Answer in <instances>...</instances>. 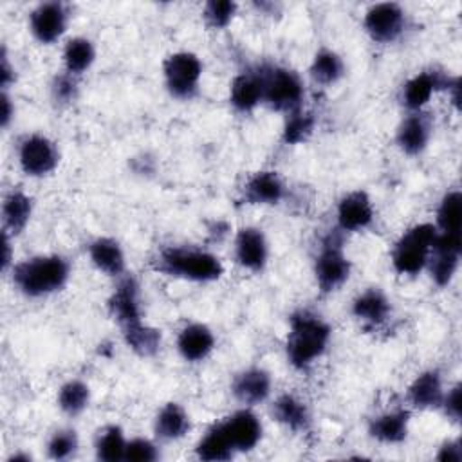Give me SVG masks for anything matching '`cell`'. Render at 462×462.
Here are the masks:
<instances>
[{
	"instance_id": "20",
	"label": "cell",
	"mask_w": 462,
	"mask_h": 462,
	"mask_svg": "<svg viewBox=\"0 0 462 462\" xmlns=\"http://www.w3.org/2000/svg\"><path fill=\"white\" fill-rule=\"evenodd\" d=\"M229 103L240 114H249L263 103L260 69L244 70L233 78L229 85Z\"/></svg>"
},
{
	"instance_id": "24",
	"label": "cell",
	"mask_w": 462,
	"mask_h": 462,
	"mask_svg": "<svg viewBox=\"0 0 462 462\" xmlns=\"http://www.w3.org/2000/svg\"><path fill=\"white\" fill-rule=\"evenodd\" d=\"M410 431V411L404 408L383 411L370 419L368 435L381 444H401Z\"/></svg>"
},
{
	"instance_id": "37",
	"label": "cell",
	"mask_w": 462,
	"mask_h": 462,
	"mask_svg": "<svg viewBox=\"0 0 462 462\" xmlns=\"http://www.w3.org/2000/svg\"><path fill=\"white\" fill-rule=\"evenodd\" d=\"M78 448V433L70 428H60L47 440V457L52 460H67L76 455Z\"/></svg>"
},
{
	"instance_id": "28",
	"label": "cell",
	"mask_w": 462,
	"mask_h": 462,
	"mask_svg": "<svg viewBox=\"0 0 462 462\" xmlns=\"http://www.w3.org/2000/svg\"><path fill=\"white\" fill-rule=\"evenodd\" d=\"M271 415L276 422L291 431H305L310 424L307 404L292 393H282L271 406Z\"/></svg>"
},
{
	"instance_id": "1",
	"label": "cell",
	"mask_w": 462,
	"mask_h": 462,
	"mask_svg": "<svg viewBox=\"0 0 462 462\" xmlns=\"http://www.w3.org/2000/svg\"><path fill=\"white\" fill-rule=\"evenodd\" d=\"M330 325L312 310L300 309L289 318L285 356L294 370H307L327 350L330 343Z\"/></svg>"
},
{
	"instance_id": "41",
	"label": "cell",
	"mask_w": 462,
	"mask_h": 462,
	"mask_svg": "<svg viewBox=\"0 0 462 462\" xmlns=\"http://www.w3.org/2000/svg\"><path fill=\"white\" fill-rule=\"evenodd\" d=\"M444 411V415L453 420V422H460V415H462V386L457 383L453 384L448 392H444L440 408Z\"/></svg>"
},
{
	"instance_id": "14",
	"label": "cell",
	"mask_w": 462,
	"mask_h": 462,
	"mask_svg": "<svg viewBox=\"0 0 462 462\" xmlns=\"http://www.w3.org/2000/svg\"><path fill=\"white\" fill-rule=\"evenodd\" d=\"M337 229L341 233H357L374 222L372 199L365 189L345 193L336 208Z\"/></svg>"
},
{
	"instance_id": "6",
	"label": "cell",
	"mask_w": 462,
	"mask_h": 462,
	"mask_svg": "<svg viewBox=\"0 0 462 462\" xmlns=\"http://www.w3.org/2000/svg\"><path fill=\"white\" fill-rule=\"evenodd\" d=\"M352 263L345 253L341 231L328 233L314 260V278L321 294L337 291L350 278Z\"/></svg>"
},
{
	"instance_id": "13",
	"label": "cell",
	"mask_w": 462,
	"mask_h": 462,
	"mask_svg": "<svg viewBox=\"0 0 462 462\" xmlns=\"http://www.w3.org/2000/svg\"><path fill=\"white\" fill-rule=\"evenodd\" d=\"M106 307L108 314L121 328L143 319L139 283L132 274H123L117 278L116 287L108 296Z\"/></svg>"
},
{
	"instance_id": "10",
	"label": "cell",
	"mask_w": 462,
	"mask_h": 462,
	"mask_svg": "<svg viewBox=\"0 0 462 462\" xmlns=\"http://www.w3.org/2000/svg\"><path fill=\"white\" fill-rule=\"evenodd\" d=\"M462 254V235L437 233L426 267L437 287H448L457 274Z\"/></svg>"
},
{
	"instance_id": "43",
	"label": "cell",
	"mask_w": 462,
	"mask_h": 462,
	"mask_svg": "<svg viewBox=\"0 0 462 462\" xmlns=\"http://www.w3.org/2000/svg\"><path fill=\"white\" fill-rule=\"evenodd\" d=\"M16 81V70L14 67L11 65L9 61V56H7V49L5 45L2 47V52H0V87H2V92H7V88Z\"/></svg>"
},
{
	"instance_id": "33",
	"label": "cell",
	"mask_w": 462,
	"mask_h": 462,
	"mask_svg": "<svg viewBox=\"0 0 462 462\" xmlns=\"http://www.w3.org/2000/svg\"><path fill=\"white\" fill-rule=\"evenodd\" d=\"M435 227L439 233L462 235V195L458 189H449L440 199Z\"/></svg>"
},
{
	"instance_id": "31",
	"label": "cell",
	"mask_w": 462,
	"mask_h": 462,
	"mask_svg": "<svg viewBox=\"0 0 462 462\" xmlns=\"http://www.w3.org/2000/svg\"><path fill=\"white\" fill-rule=\"evenodd\" d=\"M96 60V47L85 36L70 38L63 47V67L65 72L72 76H81L87 72Z\"/></svg>"
},
{
	"instance_id": "40",
	"label": "cell",
	"mask_w": 462,
	"mask_h": 462,
	"mask_svg": "<svg viewBox=\"0 0 462 462\" xmlns=\"http://www.w3.org/2000/svg\"><path fill=\"white\" fill-rule=\"evenodd\" d=\"M161 457L159 448L153 440L144 439V437H134L126 442V451H125V460L132 462H153Z\"/></svg>"
},
{
	"instance_id": "45",
	"label": "cell",
	"mask_w": 462,
	"mask_h": 462,
	"mask_svg": "<svg viewBox=\"0 0 462 462\" xmlns=\"http://www.w3.org/2000/svg\"><path fill=\"white\" fill-rule=\"evenodd\" d=\"M2 247H4V254H2V271H9L14 263H13V253H11V235L7 231H2Z\"/></svg>"
},
{
	"instance_id": "11",
	"label": "cell",
	"mask_w": 462,
	"mask_h": 462,
	"mask_svg": "<svg viewBox=\"0 0 462 462\" xmlns=\"http://www.w3.org/2000/svg\"><path fill=\"white\" fill-rule=\"evenodd\" d=\"M69 25V9L63 2L38 4L29 14V29L36 42L51 45L61 38Z\"/></svg>"
},
{
	"instance_id": "39",
	"label": "cell",
	"mask_w": 462,
	"mask_h": 462,
	"mask_svg": "<svg viewBox=\"0 0 462 462\" xmlns=\"http://www.w3.org/2000/svg\"><path fill=\"white\" fill-rule=\"evenodd\" d=\"M79 88H78V79L76 76L69 72H60L52 78L51 81V97L56 105L67 106L78 99Z\"/></svg>"
},
{
	"instance_id": "16",
	"label": "cell",
	"mask_w": 462,
	"mask_h": 462,
	"mask_svg": "<svg viewBox=\"0 0 462 462\" xmlns=\"http://www.w3.org/2000/svg\"><path fill=\"white\" fill-rule=\"evenodd\" d=\"M220 422L236 453H245L258 446L263 428L258 415L249 406L233 411Z\"/></svg>"
},
{
	"instance_id": "25",
	"label": "cell",
	"mask_w": 462,
	"mask_h": 462,
	"mask_svg": "<svg viewBox=\"0 0 462 462\" xmlns=\"http://www.w3.org/2000/svg\"><path fill=\"white\" fill-rule=\"evenodd\" d=\"M392 312L388 296L379 287H368L352 301V316L370 327L383 325Z\"/></svg>"
},
{
	"instance_id": "30",
	"label": "cell",
	"mask_w": 462,
	"mask_h": 462,
	"mask_svg": "<svg viewBox=\"0 0 462 462\" xmlns=\"http://www.w3.org/2000/svg\"><path fill=\"white\" fill-rule=\"evenodd\" d=\"M235 448L231 446V440L222 426V422L213 424L202 439L195 446V455L200 460L206 462H220V460H229L235 457Z\"/></svg>"
},
{
	"instance_id": "27",
	"label": "cell",
	"mask_w": 462,
	"mask_h": 462,
	"mask_svg": "<svg viewBox=\"0 0 462 462\" xmlns=\"http://www.w3.org/2000/svg\"><path fill=\"white\" fill-rule=\"evenodd\" d=\"M32 215V199L22 189H11L2 202V220L4 231L16 236L20 235Z\"/></svg>"
},
{
	"instance_id": "18",
	"label": "cell",
	"mask_w": 462,
	"mask_h": 462,
	"mask_svg": "<svg viewBox=\"0 0 462 462\" xmlns=\"http://www.w3.org/2000/svg\"><path fill=\"white\" fill-rule=\"evenodd\" d=\"M242 197L251 206H276L285 197V182L276 171L262 170L245 180Z\"/></svg>"
},
{
	"instance_id": "29",
	"label": "cell",
	"mask_w": 462,
	"mask_h": 462,
	"mask_svg": "<svg viewBox=\"0 0 462 462\" xmlns=\"http://www.w3.org/2000/svg\"><path fill=\"white\" fill-rule=\"evenodd\" d=\"M121 334H123L125 345L139 357H152L159 352L161 339H162L161 330L144 323L143 319L123 327Z\"/></svg>"
},
{
	"instance_id": "12",
	"label": "cell",
	"mask_w": 462,
	"mask_h": 462,
	"mask_svg": "<svg viewBox=\"0 0 462 462\" xmlns=\"http://www.w3.org/2000/svg\"><path fill=\"white\" fill-rule=\"evenodd\" d=\"M453 78L455 76H449L448 72L437 69L417 72L402 87V105L410 112H422V108L430 103L435 92L448 90Z\"/></svg>"
},
{
	"instance_id": "32",
	"label": "cell",
	"mask_w": 462,
	"mask_h": 462,
	"mask_svg": "<svg viewBox=\"0 0 462 462\" xmlns=\"http://www.w3.org/2000/svg\"><path fill=\"white\" fill-rule=\"evenodd\" d=\"M309 72H310V78L319 83V85H334L337 83L343 74H345V63H343V58L328 49V47H321L312 61H310V67H309Z\"/></svg>"
},
{
	"instance_id": "23",
	"label": "cell",
	"mask_w": 462,
	"mask_h": 462,
	"mask_svg": "<svg viewBox=\"0 0 462 462\" xmlns=\"http://www.w3.org/2000/svg\"><path fill=\"white\" fill-rule=\"evenodd\" d=\"M431 137L430 119L422 112H410L399 125L395 143L406 155H419L426 150Z\"/></svg>"
},
{
	"instance_id": "46",
	"label": "cell",
	"mask_w": 462,
	"mask_h": 462,
	"mask_svg": "<svg viewBox=\"0 0 462 462\" xmlns=\"http://www.w3.org/2000/svg\"><path fill=\"white\" fill-rule=\"evenodd\" d=\"M14 460H31V455H27V453H13L9 457V462H14Z\"/></svg>"
},
{
	"instance_id": "42",
	"label": "cell",
	"mask_w": 462,
	"mask_h": 462,
	"mask_svg": "<svg viewBox=\"0 0 462 462\" xmlns=\"http://www.w3.org/2000/svg\"><path fill=\"white\" fill-rule=\"evenodd\" d=\"M435 458L440 460V462H460V460H462V446H460V440H458V439L444 440L442 446L439 448Z\"/></svg>"
},
{
	"instance_id": "21",
	"label": "cell",
	"mask_w": 462,
	"mask_h": 462,
	"mask_svg": "<svg viewBox=\"0 0 462 462\" xmlns=\"http://www.w3.org/2000/svg\"><path fill=\"white\" fill-rule=\"evenodd\" d=\"M88 256L94 267L112 278L126 274V256L121 244L110 236H97L88 244Z\"/></svg>"
},
{
	"instance_id": "15",
	"label": "cell",
	"mask_w": 462,
	"mask_h": 462,
	"mask_svg": "<svg viewBox=\"0 0 462 462\" xmlns=\"http://www.w3.org/2000/svg\"><path fill=\"white\" fill-rule=\"evenodd\" d=\"M235 260L251 273H262L269 260V244L260 227H240L235 236Z\"/></svg>"
},
{
	"instance_id": "44",
	"label": "cell",
	"mask_w": 462,
	"mask_h": 462,
	"mask_svg": "<svg viewBox=\"0 0 462 462\" xmlns=\"http://www.w3.org/2000/svg\"><path fill=\"white\" fill-rule=\"evenodd\" d=\"M14 117V105L7 92H2V112H0V125L2 128H7Z\"/></svg>"
},
{
	"instance_id": "3",
	"label": "cell",
	"mask_w": 462,
	"mask_h": 462,
	"mask_svg": "<svg viewBox=\"0 0 462 462\" xmlns=\"http://www.w3.org/2000/svg\"><path fill=\"white\" fill-rule=\"evenodd\" d=\"M152 265L161 274L195 283L217 282L224 274L220 258L199 247L168 245L157 253Z\"/></svg>"
},
{
	"instance_id": "22",
	"label": "cell",
	"mask_w": 462,
	"mask_h": 462,
	"mask_svg": "<svg viewBox=\"0 0 462 462\" xmlns=\"http://www.w3.org/2000/svg\"><path fill=\"white\" fill-rule=\"evenodd\" d=\"M444 392L440 372L430 368L420 372L408 386V402L417 410H439Z\"/></svg>"
},
{
	"instance_id": "2",
	"label": "cell",
	"mask_w": 462,
	"mask_h": 462,
	"mask_svg": "<svg viewBox=\"0 0 462 462\" xmlns=\"http://www.w3.org/2000/svg\"><path fill=\"white\" fill-rule=\"evenodd\" d=\"M14 287L27 298H43L61 291L70 278V263L60 254H38L11 267Z\"/></svg>"
},
{
	"instance_id": "17",
	"label": "cell",
	"mask_w": 462,
	"mask_h": 462,
	"mask_svg": "<svg viewBox=\"0 0 462 462\" xmlns=\"http://www.w3.org/2000/svg\"><path fill=\"white\" fill-rule=\"evenodd\" d=\"M273 390L271 374L262 366H249L238 372L231 383L233 397L244 406H256L269 399Z\"/></svg>"
},
{
	"instance_id": "8",
	"label": "cell",
	"mask_w": 462,
	"mask_h": 462,
	"mask_svg": "<svg viewBox=\"0 0 462 462\" xmlns=\"http://www.w3.org/2000/svg\"><path fill=\"white\" fill-rule=\"evenodd\" d=\"M18 162L25 175L40 179L56 170L60 152L54 141H51L47 135L31 134L25 135L18 144Z\"/></svg>"
},
{
	"instance_id": "34",
	"label": "cell",
	"mask_w": 462,
	"mask_h": 462,
	"mask_svg": "<svg viewBox=\"0 0 462 462\" xmlns=\"http://www.w3.org/2000/svg\"><path fill=\"white\" fill-rule=\"evenodd\" d=\"M58 406L69 417L81 415L90 402V388L81 379H69L58 390Z\"/></svg>"
},
{
	"instance_id": "19",
	"label": "cell",
	"mask_w": 462,
	"mask_h": 462,
	"mask_svg": "<svg viewBox=\"0 0 462 462\" xmlns=\"http://www.w3.org/2000/svg\"><path fill=\"white\" fill-rule=\"evenodd\" d=\"M215 348V334L204 323H189L177 336V352L186 363L204 361Z\"/></svg>"
},
{
	"instance_id": "7",
	"label": "cell",
	"mask_w": 462,
	"mask_h": 462,
	"mask_svg": "<svg viewBox=\"0 0 462 462\" xmlns=\"http://www.w3.org/2000/svg\"><path fill=\"white\" fill-rule=\"evenodd\" d=\"M204 65L195 52L177 51L162 61L164 85L170 96L177 99H191L199 92Z\"/></svg>"
},
{
	"instance_id": "5",
	"label": "cell",
	"mask_w": 462,
	"mask_h": 462,
	"mask_svg": "<svg viewBox=\"0 0 462 462\" xmlns=\"http://www.w3.org/2000/svg\"><path fill=\"white\" fill-rule=\"evenodd\" d=\"M263 85V103L276 112L291 114L301 108L305 87L300 74L280 65L258 67Z\"/></svg>"
},
{
	"instance_id": "38",
	"label": "cell",
	"mask_w": 462,
	"mask_h": 462,
	"mask_svg": "<svg viewBox=\"0 0 462 462\" xmlns=\"http://www.w3.org/2000/svg\"><path fill=\"white\" fill-rule=\"evenodd\" d=\"M236 11H238V4L236 2H231V0H211V2H208L204 5L202 18H204V23L209 29L220 31V29H226L233 22Z\"/></svg>"
},
{
	"instance_id": "4",
	"label": "cell",
	"mask_w": 462,
	"mask_h": 462,
	"mask_svg": "<svg viewBox=\"0 0 462 462\" xmlns=\"http://www.w3.org/2000/svg\"><path fill=\"white\" fill-rule=\"evenodd\" d=\"M437 233L433 222H420L408 227L392 249V265L395 273L402 276L419 274L428 263Z\"/></svg>"
},
{
	"instance_id": "9",
	"label": "cell",
	"mask_w": 462,
	"mask_h": 462,
	"mask_svg": "<svg viewBox=\"0 0 462 462\" xmlns=\"http://www.w3.org/2000/svg\"><path fill=\"white\" fill-rule=\"evenodd\" d=\"M363 27L375 43H392L404 32L406 13L395 2H379L366 9Z\"/></svg>"
},
{
	"instance_id": "26",
	"label": "cell",
	"mask_w": 462,
	"mask_h": 462,
	"mask_svg": "<svg viewBox=\"0 0 462 462\" xmlns=\"http://www.w3.org/2000/svg\"><path fill=\"white\" fill-rule=\"evenodd\" d=\"M191 428L188 411L179 402H166L153 419V433L159 440H179Z\"/></svg>"
},
{
	"instance_id": "36",
	"label": "cell",
	"mask_w": 462,
	"mask_h": 462,
	"mask_svg": "<svg viewBox=\"0 0 462 462\" xmlns=\"http://www.w3.org/2000/svg\"><path fill=\"white\" fill-rule=\"evenodd\" d=\"M314 128H316V116L310 110L298 108L287 114L283 130H282V141L285 144H301L314 134Z\"/></svg>"
},
{
	"instance_id": "35",
	"label": "cell",
	"mask_w": 462,
	"mask_h": 462,
	"mask_svg": "<svg viewBox=\"0 0 462 462\" xmlns=\"http://www.w3.org/2000/svg\"><path fill=\"white\" fill-rule=\"evenodd\" d=\"M128 439L125 437V431L117 424L105 426L97 439H96V457L103 462H119L125 460Z\"/></svg>"
}]
</instances>
